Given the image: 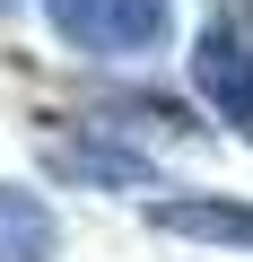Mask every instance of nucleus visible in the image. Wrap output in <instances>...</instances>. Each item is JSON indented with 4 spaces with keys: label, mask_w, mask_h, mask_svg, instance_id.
I'll use <instances>...</instances> for the list:
<instances>
[{
    "label": "nucleus",
    "mask_w": 253,
    "mask_h": 262,
    "mask_svg": "<svg viewBox=\"0 0 253 262\" xmlns=\"http://www.w3.org/2000/svg\"><path fill=\"white\" fill-rule=\"evenodd\" d=\"M44 158H53V175H70V184H122V192H131V184H149V158H140V149H96V140H53Z\"/></svg>",
    "instance_id": "5"
},
{
    "label": "nucleus",
    "mask_w": 253,
    "mask_h": 262,
    "mask_svg": "<svg viewBox=\"0 0 253 262\" xmlns=\"http://www.w3.org/2000/svg\"><path fill=\"white\" fill-rule=\"evenodd\" d=\"M192 88L210 96L218 122H236L244 140H253V35H244V27L218 18V27L192 44Z\"/></svg>",
    "instance_id": "2"
},
{
    "label": "nucleus",
    "mask_w": 253,
    "mask_h": 262,
    "mask_svg": "<svg viewBox=\"0 0 253 262\" xmlns=\"http://www.w3.org/2000/svg\"><path fill=\"white\" fill-rule=\"evenodd\" d=\"M53 253H61V219L35 192L0 184V262H53Z\"/></svg>",
    "instance_id": "4"
},
{
    "label": "nucleus",
    "mask_w": 253,
    "mask_h": 262,
    "mask_svg": "<svg viewBox=\"0 0 253 262\" xmlns=\"http://www.w3.org/2000/svg\"><path fill=\"white\" fill-rule=\"evenodd\" d=\"M149 227H157V236L244 245V253H253V201H236V192H166V201H149Z\"/></svg>",
    "instance_id": "3"
},
{
    "label": "nucleus",
    "mask_w": 253,
    "mask_h": 262,
    "mask_svg": "<svg viewBox=\"0 0 253 262\" xmlns=\"http://www.w3.org/2000/svg\"><path fill=\"white\" fill-rule=\"evenodd\" d=\"M44 18L70 53H157L175 0H44Z\"/></svg>",
    "instance_id": "1"
}]
</instances>
